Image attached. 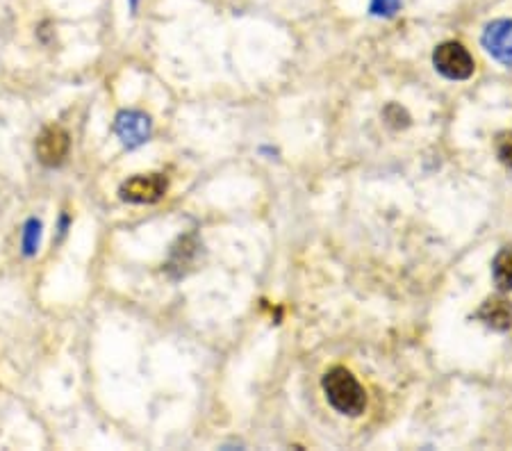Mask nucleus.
Masks as SVG:
<instances>
[{"label":"nucleus","mask_w":512,"mask_h":451,"mask_svg":"<svg viewBox=\"0 0 512 451\" xmlns=\"http://www.w3.org/2000/svg\"><path fill=\"white\" fill-rule=\"evenodd\" d=\"M324 392L330 401V406L340 410L344 415H360L367 406L365 388L358 383V379L344 367H333L324 376Z\"/></svg>","instance_id":"obj_1"},{"label":"nucleus","mask_w":512,"mask_h":451,"mask_svg":"<svg viewBox=\"0 0 512 451\" xmlns=\"http://www.w3.org/2000/svg\"><path fill=\"white\" fill-rule=\"evenodd\" d=\"M476 317L494 328V331H508L512 326V303L501 297L487 299Z\"/></svg>","instance_id":"obj_7"},{"label":"nucleus","mask_w":512,"mask_h":451,"mask_svg":"<svg viewBox=\"0 0 512 451\" xmlns=\"http://www.w3.org/2000/svg\"><path fill=\"white\" fill-rule=\"evenodd\" d=\"M385 112H390V114H385V119L392 123V126H396V128H406L408 126V114H406V110H401L399 105H390V108H387Z\"/></svg>","instance_id":"obj_11"},{"label":"nucleus","mask_w":512,"mask_h":451,"mask_svg":"<svg viewBox=\"0 0 512 451\" xmlns=\"http://www.w3.org/2000/svg\"><path fill=\"white\" fill-rule=\"evenodd\" d=\"M39 244H41V221L30 219L26 228H23V253H26L28 258H32L39 251Z\"/></svg>","instance_id":"obj_9"},{"label":"nucleus","mask_w":512,"mask_h":451,"mask_svg":"<svg viewBox=\"0 0 512 451\" xmlns=\"http://www.w3.org/2000/svg\"><path fill=\"white\" fill-rule=\"evenodd\" d=\"M494 283H497L501 290H512V246H506L497 253L492 265Z\"/></svg>","instance_id":"obj_8"},{"label":"nucleus","mask_w":512,"mask_h":451,"mask_svg":"<svg viewBox=\"0 0 512 451\" xmlns=\"http://www.w3.org/2000/svg\"><path fill=\"white\" fill-rule=\"evenodd\" d=\"M121 199L128 203H155L167 194V178L162 174H139L121 185Z\"/></svg>","instance_id":"obj_4"},{"label":"nucleus","mask_w":512,"mask_h":451,"mask_svg":"<svg viewBox=\"0 0 512 451\" xmlns=\"http://www.w3.org/2000/svg\"><path fill=\"white\" fill-rule=\"evenodd\" d=\"M499 158L503 164H508V167H512V133L503 135L499 139Z\"/></svg>","instance_id":"obj_12"},{"label":"nucleus","mask_w":512,"mask_h":451,"mask_svg":"<svg viewBox=\"0 0 512 451\" xmlns=\"http://www.w3.org/2000/svg\"><path fill=\"white\" fill-rule=\"evenodd\" d=\"M114 133H117L123 146L137 149V146L146 144L148 137H151V119H148V114L144 112L126 110L119 114L117 121H114Z\"/></svg>","instance_id":"obj_5"},{"label":"nucleus","mask_w":512,"mask_h":451,"mask_svg":"<svg viewBox=\"0 0 512 451\" xmlns=\"http://www.w3.org/2000/svg\"><path fill=\"white\" fill-rule=\"evenodd\" d=\"M71 151V137L62 126H48L35 142L37 160L46 167H60Z\"/></svg>","instance_id":"obj_3"},{"label":"nucleus","mask_w":512,"mask_h":451,"mask_svg":"<svg viewBox=\"0 0 512 451\" xmlns=\"http://www.w3.org/2000/svg\"><path fill=\"white\" fill-rule=\"evenodd\" d=\"M132 7H137V0H132Z\"/></svg>","instance_id":"obj_13"},{"label":"nucleus","mask_w":512,"mask_h":451,"mask_svg":"<svg viewBox=\"0 0 512 451\" xmlns=\"http://www.w3.org/2000/svg\"><path fill=\"white\" fill-rule=\"evenodd\" d=\"M401 7V0H371V14L376 16H394L399 12Z\"/></svg>","instance_id":"obj_10"},{"label":"nucleus","mask_w":512,"mask_h":451,"mask_svg":"<svg viewBox=\"0 0 512 451\" xmlns=\"http://www.w3.org/2000/svg\"><path fill=\"white\" fill-rule=\"evenodd\" d=\"M483 46L494 60L512 67V19L490 23L483 32Z\"/></svg>","instance_id":"obj_6"},{"label":"nucleus","mask_w":512,"mask_h":451,"mask_svg":"<svg viewBox=\"0 0 512 451\" xmlns=\"http://www.w3.org/2000/svg\"><path fill=\"white\" fill-rule=\"evenodd\" d=\"M435 69L449 80H467L474 73V57L458 41H444L433 53Z\"/></svg>","instance_id":"obj_2"}]
</instances>
